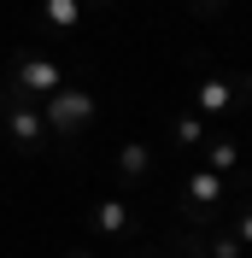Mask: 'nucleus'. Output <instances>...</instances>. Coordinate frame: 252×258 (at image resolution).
I'll return each instance as SVG.
<instances>
[{
    "label": "nucleus",
    "mask_w": 252,
    "mask_h": 258,
    "mask_svg": "<svg viewBox=\"0 0 252 258\" xmlns=\"http://www.w3.org/2000/svg\"><path fill=\"white\" fill-rule=\"evenodd\" d=\"M88 112H94V94H88V88H71V94H47L41 123H53V129H82Z\"/></svg>",
    "instance_id": "nucleus-1"
},
{
    "label": "nucleus",
    "mask_w": 252,
    "mask_h": 258,
    "mask_svg": "<svg viewBox=\"0 0 252 258\" xmlns=\"http://www.w3.org/2000/svg\"><path fill=\"white\" fill-rule=\"evenodd\" d=\"M59 82H65L59 59H41V53H24V59H18V88H30V94H59Z\"/></svg>",
    "instance_id": "nucleus-2"
},
{
    "label": "nucleus",
    "mask_w": 252,
    "mask_h": 258,
    "mask_svg": "<svg viewBox=\"0 0 252 258\" xmlns=\"http://www.w3.org/2000/svg\"><path fill=\"white\" fill-rule=\"evenodd\" d=\"M6 112H12V135H18L24 147H35V135H41V106H30V100H12Z\"/></svg>",
    "instance_id": "nucleus-3"
},
{
    "label": "nucleus",
    "mask_w": 252,
    "mask_h": 258,
    "mask_svg": "<svg viewBox=\"0 0 252 258\" xmlns=\"http://www.w3.org/2000/svg\"><path fill=\"white\" fill-rule=\"evenodd\" d=\"M123 223H129V206H123V200H100V206H94V229H106V235H117Z\"/></svg>",
    "instance_id": "nucleus-4"
},
{
    "label": "nucleus",
    "mask_w": 252,
    "mask_h": 258,
    "mask_svg": "<svg viewBox=\"0 0 252 258\" xmlns=\"http://www.w3.org/2000/svg\"><path fill=\"white\" fill-rule=\"evenodd\" d=\"M41 12H47V24H59V30H71V24L82 18V6H77V0H41Z\"/></svg>",
    "instance_id": "nucleus-5"
},
{
    "label": "nucleus",
    "mask_w": 252,
    "mask_h": 258,
    "mask_svg": "<svg viewBox=\"0 0 252 258\" xmlns=\"http://www.w3.org/2000/svg\"><path fill=\"white\" fill-rule=\"evenodd\" d=\"M200 106H205V112H229V106H235V88H229V82H205Z\"/></svg>",
    "instance_id": "nucleus-6"
},
{
    "label": "nucleus",
    "mask_w": 252,
    "mask_h": 258,
    "mask_svg": "<svg viewBox=\"0 0 252 258\" xmlns=\"http://www.w3.org/2000/svg\"><path fill=\"white\" fill-rule=\"evenodd\" d=\"M205 159H211V170H235L240 147H235V141H217V147H211V153H205Z\"/></svg>",
    "instance_id": "nucleus-7"
},
{
    "label": "nucleus",
    "mask_w": 252,
    "mask_h": 258,
    "mask_svg": "<svg viewBox=\"0 0 252 258\" xmlns=\"http://www.w3.org/2000/svg\"><path fill=\"white\" fill-rule=\"evenodd\" d=\"M147 159H153L147 147H123V159H117V170H123V176H141V170H147Z\"/></svg>",
    "instance_id": "nucleus-8"
},
{
    "label": "nucleus",
    "mask_w": 252,
    "mask_h": 258,
    "mask_svg": "<svg viewBox=\"0 0 252 258\" xmlns=\"http://www.w3.org/2000/svg\"><path fill=\"white\" fill-rule=\"evenodd\" d=\"M188 188H194V194H200V200H205V211H211V206H217V200H223V182H217V176H194Z\"/></svg>",
    "instance_id": "nucleus-9"
},
{
    "label": "nucleus",
    "mask_w": 252,
    "mask_h": 258,
    "mask_svg": "<svg viewBox=\"0 0 252 258\" xmlns=\"http://www.w3.org/2000/svg\"><path fill=\"white\" fill-rule=\"evenodd\" d=\"M176 141L194 147V141H200V123H194V117H182V123H176Z\"/></svg>",
    "instance_id": "nucleus-10"
},
{
    "label": "nucleus",
    "mask_w": 252,
    "mask_h": 258,
    "mask_svg": "<svg viewBox=\"0 0 252 258\" xmlns=\"http://www.w3.org/2000/svg\"><path fill=\"white\" fill-rule=\"evenodd\" d=\"M205 6H217V0H205Z\"/></svg>",
    "instance_id": "nucleus-11"
}]
</instances>
